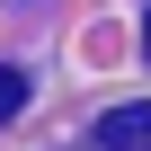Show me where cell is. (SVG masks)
I'll list each match as a JSON object with an SVG mask.
<instances>
[{
	"instance_id": "3",
	"label": "cell",
	"mask_w": 151,
	"mask_h": 151,
	"mask_svg": "<svg viewBox=\"0 0 151 151\" xmlns=\"http://www.w3.org/2000/svg\"><path fill=\"white\" fill-rule=\"evenodd\" d=\"M142 53H151V18H142Z\"/></svg>"
},
{
	"instance_id": "2",
	"label": "cell",
	"mask_w": 151,
	"mask_h": 151,
	"mask_svg": "<svg viewBox=\"0 0 151 151\" xmlns=\"http://www.w3.org/2000/svg\"><path fill=\"white\" fill-rule=\"evenodd\" d=\"M18 107H27V71H0V124H9Z\"/></svg>"
},
{
	"instance_id": "1",
	"label": "cell",
	"mask_w": 151,
	"mask_h": 151,
	"mask_svg": "<svg viewBox=\"0 0 151 151\" xmlns=\"http://www.w3.org/2000/svg\"><path fill=\"white\" fill-rule=\"evenodd\" d=\"M89 133H98V151H151V98H124V107H107Z\"/></svg>"
}]
</instances>
